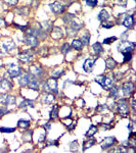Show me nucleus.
Here are the masks:
<instances>
[{
	"mask_svg": "<svg viewBox=\"0 0 136 153\" xmlns=\"http://www.w3.org/2000/svg\"><path fill=\"white\" fill-rule=\"evenodd\" d=\"M94 81L97 84H99L105 90H107V91L114 86V80H113L111 77H107V76H103V75L97 76L96 78L94 79Z\"/></svg>",
	"mask_w": 136,
	"mask_h": 153,
	"instance_id": "f257e3e1",
	"label": "nucleus"
},
{
	"mask_svg": "<svg viewBox=\"0 0 136 153\" xmlns=\"http://www.w3.org/2000/svg\"><path fill=\"white\" fill-rule=\"evenodd\" d=\"M135 49V43L128 40H123L120 42V44L118 45V50L121 53H125V52H133Z\"/></svg>",
	"mask_w": 136,
	"mask_h": 153,
	"instance_id": "f03ea898",
	"label": "nucleus"
},
{
	"mask_svg": "<svg viewBox=\"0 0 136 153\" xmlns=\"http://www.w3.org/2000/svg\"><path fill=\"white\" fill-rule=\"evenodd\" d=\"M117 108H118V112L121 114L122 117H126L129 114V110H130V105H129L128 101L126 99H121L117 103Z\"/></svg>",
	"mask_w": 136,
	"mask_h": 153,
	"instance_id": "7ed1b4c3",
	"label": "nucleus"
},
{
	"mask_svg": "<svg viewBox=\"0 0 136 153\" xmlns=\"http://www.w3.org/2000/svg\"><path fill=\"white\" fill-rule=\"evenodd\" d=\"M29 74L34 78L40 79L44 76V70L40 64H32L29 68Z\"/></svg>",
	"mask_w": 136,
	"mask_h": 153,
	"instance_id": "20e7f679",
	"label": "nucleus"
},
{
	"mask_svg": "<svg viewBox=\"0 0 136 153\" xmlns=\"http://www.w3.org/2000/svg\"><path fill=\"white\" fill-rule=\"evenodd\" d=\"M7 74L9 75V77L11 79H15V78H17L19 76L23 74V71H22V68L17 64H9L7 68Z\"/></svg>",
	"mask_w": 136,
	"mask_h": 153,
	"instance_id": "39448f33",
	"label": "nucleus"
},
{
	"mask_svg": "<svg viewBox=\"0 0 136 153\" xmlns=\"http://www.w3.org/2000/svg\"><path fill=\"white\" fill-rule=\"evenodd\" d=\"M17 98L9 94H0V104L2 105H13L15 104Z\"/></svg>",
	"mask_w": 136,
	"mask_h": 153,
	"instance_id": "423d86ee",
	"label": "nucleus"
},
{
	"mask_svg": "<svg viewBox=\"0 0 136 153\" xmlns=\"http://www.w3.org/2000/svg\"><path fill=\"white\" fill-rule=\"evenodd\" d=\"M1 48L3 49V52H5V53H11L12 51L15 49V41L11 39L4 40L1 44Z\"/></svg>",
	"mask_w": 136,
	"mask_h": 153,
	"instance_id": "0eeeda50",
	"label": "nucleus"
},
{
	"mask_svg": "<svg viewBox=\"0 0 136 153\" xmlns=\"http://www.w3.org/2000/svg\"><path fill=\"white\" fill-rule=\"evenodd\" d=\"M49 7H50V10L53 12L54 15H59V13H63L65 11V6L59 1L51 2L49 4Z\"/></svg>",
	"mask_w": 136,
	"mask_h": 153,
	"instance_id": "6e6552de",
	"label": "nucleus"
},
{
	"mask_svg": "<svg viewBox=\"0 0 136 153\" xmlns=\"http://www.w3.org/2000/svg\"><path fill=\"white\" fill-rule=\"evenodd\" d=\"M96 57L94 58H87L84 63H83V70L85 73H91L93 71V68L95 66V62H96Z\"/></svg>",
	"mask_w": 136,
	"mask_h": 153,
	"instance_id": "1a4fd4ad",
	"label": "nucleus"
},
{
	"mask_svg": "<svg viewBox=\"0 0 136 153\" xmlns=\"http://www.w3.org/2000/svg\"><path fill=\"white\" fill-rule=\"evenodd\" d=\"M122 91L125 96H131L134 93V84L132 82H125L122 85Z\"/></svg>",
	"mask_w": 136,
	"mask_h": 153,
	"instance_id": "9d476101",
	"label": "nucleus"
},
{
	"mask_svg": "<svg viewBox=\"0 0 136 153\" xmlns=\"http://www.w3.org/2000/svg\"><path fill=\"white\" fill-rule=\"evenodd\" d=\"M117 143V139L115 137H107V138L103 139V141L101 142V149L102 150H105V149H109L111 147L115 145Z\"/></svg>",
	"mask_w": 136,
	"mask_h": 153,
	"instance_id": "9b49d317",
	"label": "nucleus"
},
{
	"mask_svg": "<svg viewBox=\"0 0 136 153\" xmlns=\"http://www.w3.org/2000/svg\"><path fill=\"white\" fill-rule=\"evenodd\" d=\"M46 86L48 91H50L52 94H57L58 93V85L55 79L51 78L48 81H46Z\"/></svg>",
	"mask_w": 136,
	"mask_h": 153,
	"instance_id": "f8f14e48",
	"label": "nucleus"
},
{
	"mask_svg": "<svg viewBox=\"0 0 136 153\" xmlns=\"http://www.w3.org/2000/svg\"><path fill=\"white\" fill-rule=\"evenodd\" d=\"M19 60L22 61L23 63H28L33 60V53L30 51H24L19 54Z\"/></svg>",
	"mask_w": 136,
	"mask_h": 153,
	"instance_id": "ddd939ff",
	"label": "nucleus"
},
{
	"mask_svg": "<svg viewBox=\"0 0 136 153\" xmlns=\"http://www.w3.org/2000/svg\"><path fill=\"white\" fill-rule=\"evenodd\" d=\"M25 43L27 44L28 46H30L31 48H36L39 45V39L35 36H27L25 38Z\"/></svg>",
	"mask_w": 136,
	"mask_h": 153,
	"instance_id": "4468645a",
	"label": "nucleus"
},
{
	"mask_svg": "<svg viewBox=\"0 0 136 153\" xmlns=\"http://www.w3.org/2000/svg\"><path fill=\"white\" fill-rule=\"evenodd\" d=\"M32 76L30 75L29 73H24L19 76V84L21 87H26L29 84L30 80H31Z\"/></svg>",
	"mask_w": 136,
	"mask_h": 153,
	"instance_id": "2eb2a0df",
	"label": "nucleus"
},
{
	"mask_svg": "<svg viewBox=\"0 0 136 153\" xmlns=\"http://www.w3.org/2000/svg\"><path fill=\"white\" fill-rule=\"evenodd\" d=\"M12 88H13V85H12V83L8 79L3 78L2 80L0 81V90L10 91Z\"/></svg>",
	"mask_w": 136,
	"mask_h": 153,
	"instance_id": "dca6fc26",
	"label": "nucleus"
},
{
	"mask_svg": "<svg viewBox=\"0 0 136 153\" xmlns=\"http://www.w3.org/2000/svg\"><path fill=\"white\" fill-rule=\"evenodd\" d=\"M50 32H51V36H52V38L55 40H59L63 37V29L59 27H53Z\"/></svg>",
	"mask_w": 136,
	"mask_h": 153,
	"instance_id": "f3484780",
	"label": "nucleus"
},
{
	"mask_svg": "<svg viewBox=\"0 0 136 153\" xmlns=\"http://www.w3.org/2000/svg\"><path fill=\"white\" fill-rule=\"evenodd\" d=\"M28 87H29L31 90L39 91V89H40V82H39V79L31 77V80H30L29 84H28Z\"/></svg>",
	"mask_w": 136,
	"mask_h": 153,
	"instance_id": "a211bd4d",
	"label": "nucleus"
},
{
	"mask_svg": "<svg viewBox=\"0 0 136 153\" xmlns=\"http://www.w3.org/2000/svg\"><path fill=\"white\" fill-rule=\"evenodd\" d=\"M109 17H111V15H109V13L107 12V9H101L99 13H98V15H97V19H98V21H99V22H101V23L107 22V21L109 20Z\"/></svg>",
	"mask_w": 136,
	"mask_h": 153,
	"instance_id": "6ab92c4d",
	"label": "nucleus"
},
{
	"mask_svg": "<svg viewBox=\"0 0 136 153\" xmlns=\"http://www.w3.org/2000/svg\"><path fill=\"white\" fill-rule=\"evenodd\" d=\"M133 25H134L133 15H127V17L124 19V21H123V26H124L125 28H127V29H130V28L133 27Z\"/></svg>",
	"mask_w": 136,
	"mask_h": 153,
	"instance_id": "aec40b11",
	"label": "nucleus"
},
{
	"mask_svg": "<svg viewBox=\"0 0 136 153\" xmlns=\"http://www.w3.org/2000/svg\"><path fill=\"white\" fill-rule=\"evenodd\" d=\"M83 43L82 41H81V39H74L73 41H72V44H71V47L73 49H75V50L77 51H81L83 49Z\"/></svg>",
	"mask_w": 136,
	"mask_h": 153,
	"instance_id": "412c9836",
	"label": "nucleus"
},
{
	"mask_svg": "<svg viewBox=\"0 0 136 153\" xmlns=\"http://www.w3.org/2000/svg\"><path fill=\"white\" fill-rule=\"evenodd\" d=\"M35 106V103H34V100H31V99H24L21 103H19V108H27V107H33Z\"/></svg>",
	"mask_w": 136,
	"mask_h": 153,
	"instance_id": "4be33fe9",
	"label": "nucleus"
},
{
	"mask_svg": "<svg viewBox=\"0 0 136 153\" xmlns=\"http://www.w3.org/2000/svg\"><path fill=\"white\" fill-rule=\"evenodd\" d=\"M92 51H93V53H94L95 55H99V54H101L102 52H103V47H102L101 43L96 42V43L93 44L92 45Z\"/></svg>",
	"mask_w": 136,
	"mask_h": 153,
	"instance_id": "5701e85b",
	"label": "nucleus"
},
{
	"mask_svg": "<svg viewBox=\"0 0 136 153\" xmlns=\"http://www.w3.org/2000/svg\"><path fill=\"white\" fill-rule=\"evenodd\" d=\"M30 125H31V122H30L29 119H21L17 122V127H19V129H27L29 128Z\"/></svg>",
	"mask_w": 136,
	"mask_h": 153,
	"instance_id": "b1692460",
	"label": "nucleus"
},
{
	"mask_svg": "<svg viewBox=\"0 0 136 153\" xmlns=\"http://www.w3.org/2000/svg\"><path fill=\"white\" fill-rule=\"evenodd\" d=\"M70 27L72 28V29H74L75 31H80L81 29L83 28V25H82V23H79L78 21H76V20H72L70 23Z\"/></svg>",
	"mask_w": 136,
	"mask_h": 153,
	"instance_id": "393cba45",
	"label": "nucleus"
},
{
	"mask_svg": "<svg viewBox=\"0 0 136 153\" xmlns=\"http://www.w3.org/2000/svg\"><path fill=\"white\" fill-rule=\"evenodd\" d=\"M58 111H59V106L58 105H54L53 107H52V109H51V111H50V121H54V119H57V117H58Z\"/></svg>",
	"mask_w": 136,
	"mask_h": 153,
	"instance_id": "a878e982",
	"label": "nucleus"
},
{
	"mask_svg": "<svg viewBox=\"0 0 136 153\" xmlns=\"http://www.w3.org/2000/svg\"><path fill=\"white\" fill-rule=\"evenodd\" d=\"M54 95L52 93H46V95L43 98V103L44 104H50L54 101Z\"/></svg>",
	"mask_w": 136,
	"mask_h": 153,
	"instance_id": "bb28decb",
	"label": "nucleus"
},
{
	"mask_svg": "<svg viewBox=\"0 0 136 153\" xmlns=\"http://www.w3.org/2000/svg\"><path fill=\"white\" fill-rule=\"evenodd\" d=\"M119 89L120 88L118 87V86H113L111 89H109V97L112 98H118V96H119Z\"/></svg>",
	"mask_w": 136,
	"mask_h": 153,
	"instance_id": "cd10ccee",
	"label": "nucleus"
},
{
	"mask_svg": "<svg viewBox=\"0 0 136 153\" xmlns=\"http://www.w3.org/2000/svg\"><path fill=\"white\" fill-rule=\"evenodd\" d=\"M105 64H107V68L109 70H114L117 66V61L114 58H112V57H109V58H107L105 60Z\"/></svg>",
	"mask_w": 136,
	"mask_h": 153,
	"instance_id": "c85d7f7f",
	"label": "nucleus"
},
{
	"mask_svg": "<svg viewBox=\"0 0 136 153\" xmlns=\"http://www.w3.org/2000/svg\"><path fill=\"white\" fill-rule=\"evenodd\" d=\"M96 144V140L95 139H88L87 142H85V144H84V147H83V151H86L87 149L91 148L93 145H95Z\"/></svg>",
	"mask_w": 136,
	"mask_h": 153,
	"instance_id": "c756f323",
	"label": "nucleus"
},
{
	"mask_svg": "<svg viewBox=\"0 0 136 153\" xmlns=\"http://www.w3.org/2000/svg\"><path fill=\"white\" fill-rule=\"evenodd\" d=\"M97 127L96 126H90V128H89V130L87 131V133H86V137H88V138H90V137H93L96 134V132H97Z\"/></svg>",
	"mask_w": 136,
	"mask_h": 153,
	"instance_id": "7c9ffc66",
	"label": "nucleus"
},
{
	"mask_svg": "<svg viewBox=\"0 0 136 153\" xmlns=\"http://www.w3.org/2000/svg\"><path fill=\"white\" fill-rule=\"evenodd\" d=\"M72 50V47H71V45L69 43H63V45H61V53L63 54H68L70 51Z\"/></svg>",
	"mask_w": 136,
	"mask_h": 153,
	"instance_id": "2f4dec72",
	"label": "nucleus"
},
{
	"mask_svg": "<svg viewBox=\"0 0 136 153\" xmlns=\"http://www.w3.org/2000/svg\"><path fill=\"white\" fill-rule=\"evenodd\" d=\"M41 27L43 30H45L46 32H50L53 28V25H52V22L50 21H47V22H44L43 25H41Z\"/></svg>",
	"mask_w": 136,
	"mask_h": 153,
	"instance_id": "473e14b6",
	"label": "nucleus"
},
{
	"mask_svg": "<svg viewBox=\"0 0 136 153\" xmlns=\"http://www.w3.org/2000/svg\"><path fill=\"white\" fill-rule=\"evenodd\" d=\"M32 137H33V132L32 131H26L23 134V139L25 142H31Z\"/></svg>",
	"mask_w": 136,
	"mask_h": 153,
	"instance_id": "72a5a7b5",
	"label": "nucleus"
},
{
	"mask_svg": "<svg viewBox=\"0 0 136 153\" xmlns=\"http://www.w3.org/2000/svg\"><path fill=\"white\" fill-rule=\"evenodd\" d=\"M70 150L72 152H77L79 150V142L77 140H74L70 143Z\"/></svg>",
	"mask_w": 136,
	"mask_h": 153,
	"instance_id": "f704fd0d",
	"label": "nucleus"
},
{
	"mask_svg": "<svg viewBox=\"0 0 136 153\" xmlns=\"http://www.w3.org/2000/svg\"><path fill=\"white\" fill-rule=\"evenodd\" d=\"M17 13L19 15H23V17H26V15H29V8L19 7V8H17Z\"/></svg>",
	"mask_w": 136,
	"mask_h": 153,
	"instance_id": "c9c22d12",
	"label": "nucleus"
},
{
	"mask_svg": "<svg viewBox=\"0 0 136 153\" xmlns=\"http://www.w3.org/2000/svg\"><path fill=\"white\" fill-rule=\"evenodd\" d=\"M63 74H65V71H63V70H61V68H59V70H55L54 72H52V78L57 80L58 78H61Z\"/></svg>",
	"mask_w": 136,
	"mask_h": 153,
	"instance_id": "e433bc0d",
	"label": "nucleus"
},
{
	"mask_svg": "<svg viewBox=\"0 0 136 153\" xmlns=\"http://www.w3.org/2000/svg\"><path fill=\"white\" fill-rule=\"evenodd\" d=\"M81 41H82V43H83V45H89V43H90V35H89V33H86L85 35H83L82 36V38H81Z\"/></svg>",
	"mask_w": 136,
	"mask_h": 153,
	"instance_id": "4c0bfd02",
	"label": "nucleus"
},
{
	"mask_svg": "<svg viewBox=\"0 0 136 153\" xmlns=\"http://www.w3.org/2000/svg\"><path fill=\"white\" fill-rule=\"evenodd\" d=\"M10 112V110L7 108L6 105H3V106H0V117H2L5 114H8Z\"/></svg>",
	"mask_w": 136,
	"mask_h": 153,
	"instance_id": "58836bf2",
	"label": "nucleus"
},
{
	"mask_svg": "<svg viewBox=\"0 0 136 153\" xmlns=\"http://www.w3.org/2000/svg\"><path fill=\"white\" fill-rule=\"evenodd\" d=\"M123 54H124V59H123L124 62H128V61H130L132 59V56H133L132 52H125Z\"/></svg>",
	"mask_w": 136,
	"mask_h": 153,
	"instance_id": "ea45409f",
	"label": "nucleus"
},
{
	"mask_svg": "<svg viewBox=\"0 0 136 153\" xmlns=\"http://www.w3.org/2000/svg\"><path fill=\"white\" fill-rule=\"evenodd\" d=\"M117 40H118V38H117L116 36L109 37V38H105V39L103 40V44H112L113 42L117 41Z\"/></svg>",
	"mask_w": 136,
	"mask_h": 153,
	"instance_id": "a19ab883",
	"label": "nucleus"
},
{
	"mask_svg": "<svg viewBox=\"0 0 136 153\" xmlns=\"http://www.w3.org/2000/svg\"><path fill=\"white\" fill-rule=\"evenodd\" d=\"M73 19H74V15H72V13H67V15L63 17V22L69 24Z\"/></svg>",
	"mask_w": 136,
	"mask_h": 153,
	"instance_id": "79ce46f5",
	"label": "nucleus"
},
{
	"mask_svg": "<svg viewBox=\"0 0 136 153\" xmlns=\"http://www.w3.org/2000/svg\"><path fill=\"white\" fill-rule=\"evenodd\" d=\"M15 131V128H0V132L1 133H13Z\"/></svg>",
	"mask_w": 136,
	"mask_h": 153,
	"instance_id": "37998d69",
	"label": "nucleus"
},
{
	"mask_svg": "<svg viewBox=\"0 0 136 153\" xmlns=\"http://www.w3.org/2000/svg\"><path fill=\"white\" fill-rule=\"evenodd\" d=\"M97 3H98L97 0H86V4L88 6H90V7H95L97 5Z\"/></svg>",
	"mask_w": 136,
	"mask_h": 153,
	"instance_id": "c03bdc74",
	"label": "nucleus"
},
{
	"mask_svg": "<svg viewBox=\"0 0 136 153\" xmlns=\"http://www.w3.org/2000/svg\"><path fill=\"white\" fill-rule=\"evenodd\" d=\"M113 23H107V22H103L101 25L102 28H105V29H111V28H113Z\"/></svg>",
	"mask_w": 136,
	"mask_h": 153,
	"instance_id": "a18cd8bd",
	"label": "nucleus"
},
{
	"mask_svg": "<svg viewBox=\"0 0 136 153\" xmlns=\"http://www.w3.org/2000/svg\"><path fill=\"white\" fill-rule=\"evenodd\" d=\"M5 3H7L8 5H11V6H13V5H17V3H19V0H3Z\"/></svg>",
	"mask_w": 136,
	"mask_h": 153,
	"instance_id": "49530a36",
	"label": "nucleus"
},
{
	"mask_svg": "<svg viewBox=\"0 0 136 153\" xmlns=\"http://www.w3.org/2000/svg\"><path fill=\"white\" fill-rule=\"evenodd\" d=\"M131 106H132V109H133V111L135 112L136 111V102H135V98H134V96L132 97V104H131Z\"/></svg>",
	"mask_w": 136,
	"mask_h": 153,
	"instance_id": "de8ad7c7",
	"label": "nucleus"
},
{
	"mask_svg": "<svg viewBox=\"0 0 136 153\" xmlns=\"http://www.w3.org/2000/svg\"><path fill=\"white\" fill-rule=\"evenodd\" d=\"M51 145L58 146V141L56 140V141H50V142H48V143L46 144V147H48V146H51Z\"/></svg>",
	"mask_w": 136,
	"mask_h": 153,
	"instance_id": "09e8293b",
	"label": "nucleus"
},
{
	"mask_svg": "<svg viewBox=\"0 0 136 153\" xmlns=\"http://www.w3.org/2000/svg\"><path fill=\"white\" fill-rule=\"evenodd\" d=\"M6 26V22H5L4 20H3L2 17H0V28H3Z\"/></svg>",
	"mask_w": 136,
	"mask_h": 153,
	"instance_id": "8fccbe9b",
	"label": "nucleus"
},
{
	"mask_svg": "<svg viewBox=\"0 0 136 153\" xmlns=\"http://www.w3.org/2000/svg\"><path fill=\"white\" fill-rule=\"evenodd\" d=\"M44 129H45V131H49V130L51 129V125L50 123H47L45 126H44Z\"/></svg>",
	"mask_w": 136,
	"mask_h": 153,
	"instance_id": "3c124183",
	"label": "nucleus"
},
{
	"mask_svg": "<svg viewBox=\"0 0 136 153\" xmlns=\"http://www.w3.org/2000/svg\"><path fill=\"white\" fill-rule=\"evenodd\" d=\"M45 138H46V134L41 135V136H40V140H39V142H44L45 141Z\"/></svg>",
	"mask_w": 136,
	"mask_h": 153,
	"instance_id": "603ef678",
	"label": "nucleus"
},
{
	"mask_svg": "<svg viewBox=\"0 0 136 153\" xmlns=\"http://www.w3.org/2000/svg\"><path fill=\"white\" fill-rule=\"evenodd\" d=\"M119 4L120 5H123V6H126L127 0H119Z\"/></svg>",
	"mask_w": 136,
	"mask_h": 153,
	"instance_id": "864d4df0",
	"label": "nucleus"
},
{
	"mask_svg": "<svg viewBox=\"0 0 136 153\" xmlns=\"http://www.w3.org/2000/svg\"><path fill=\"white\" fill-rule=\"evenodd\" d=\"M101 127H102V129H103V130H109V128H111V126H109V125H105V124L101 125Z\"/></svg>",
	"mask_w": 136,
	"mask_h": 153,
	"instance_id": "5fc2aeb1",
	"label": "nucleus"
},
{
	"mask_svg": "<svg viewBox=\"0 0 136 153\" xmlns=\"http://www.w3.org/2000/svg\"><path fill=\"white\" fill-rule=\"evenodd\" d=\"M112 151L113 152H121L122 149H121V147H117V148H115V149H112Z\"/></svg>",
	"mask_w": 136,
	"mask_h": 153,
	"instance_id": "6e6d98bb",
	"label": "nucleus"
},
{
	"mask_svg": "<svg viewBox=\"0 0 136 153\" xmlns=\"http://www.w3.org/2000/svg\"><path fill=\"white\" fill-rule=\"evenodd\" d=\"M1 56H2V52L0 51V58H1Z\"/></svg>",
	"mask_w": 136,
	"mask_h": 153,
	"instance_id": "4d7b16f0",
	"label": "nucleus"
},
{
	"mask_svg": "<svg viewBox=\"0 0 136 153\" xmlns=\"http://www.w3.org/2000/svg\"><path fill=\"white\" fill-rule=\"evenodd\" d=\"M134 1H136V0H134Z\"/></svg>",
	"mask_w": 136,
	"mask_h": 153,
	"instance_id": "13d9d810",
	"label": "nucleus"
}]
</instances>
